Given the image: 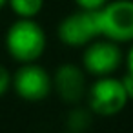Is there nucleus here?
Segmentation results:
<instances>
[{"instance_id":"nucleus-9","label":"nucleus","mask_w":133,"mask_h":133,"mask_svg":"<svg viewBox=\"0 0 133 133\" xmlns=\"http://www.w3.org/2000/svg\"><path fill=\"white\" fill-rule=\"evenodd\" d=\"M109 0H75V4L80 9H89V11H97L100 8H104Z\"/></svg>"},{"instance_id":"nucleus-1","label":"nucleus","mask_w":133,"mask_h":133,"mask_svg":"<svg viewBox=\"0 0 133 133\" xmlns=\"http://www.w3.org/2000/svg\"><path fill=\"white\" fill-rule=\"evenodd\" d=\"M46 31L35 18H18L6 33L8 53L22 64L37 62L46 51Z\"/></svg>"},{"instance_id":"nucleus-8","label":"nucleus","mask_w":133,"mask_h":133,"mask_svg":"<svg viewBox=\"0 0 133 133\" xmlns=\"http://www.w3.org/2000/svg\"><path fill=\"white\" fill-rule=\"evenodd\" d=\"M8 4L18 18H35L44 8V0H8Z\"/></svg>"},{"instance_id":"nucleus-2","label":"nucleus","mask_w":133,"mask_h":133,"mask_svg":"<svg viewBox=\"0 0 133 133\" xmlns=\"http://www.w3.org/2000/svg\"><path fill=\"white\" fill-rule=\"evenodd\" d=\"M97 17L102 38L117 44L133 42V0H109L97 9Z\"/></svg>"},{"instance_id":"nucleus-6","label":"nucleus","mask_w":133,"mask_h":133,"mask_svg":"<svg viewBox=\"0 0 133 133\" xmlns=\"http://www.w3.org/2000/svg\"><path fill=\"white\" fill-rule=\"evenodd\" d=\"M11 84L20 98L29 102H38V100H44L51 93L53 77H49V73L44 68L37 66L35 62H29L18 68Z\"/></svg>"},{"instance_id":"nucleus-5","label":"nucleus","mask_w":133,"mask_h":133,"mask_svg":"<svg viewBox=\"0 0 133 133\" xmlns=\"http://www.w3.org/2000/svg\"><path fill=\"white\" fill-rule=\"evenodd\" d=\"M84 69L95 77L113 75L122 64V51L117 42L108 38H95L89 42L82 55Z\"/></svg>"},{"instance_id":"nucleus-14","label":"nucleus","mask_w":133,"mask_h":133,"mask_svg":"<svg viewBox=\"0 0 133 133\" xmlns=\"http://www.w3.org/2000/svg\"><path fill=\"white\" fill-rule=\"evenodd\" d=\"M68 133H78V131H68Z\"/></svg>"},{"instance_id":"nucleus-3","label":"nucleus","mask_w":133,"mask_h":133,"mask_svg":"<svg viewBox=\"0 0 133 133\" xmlns=\"http://www.w3.org/2000/svg\"><path fill=\"white\" fill-rule=\"evenodd\" d=\"M88 100L93 113L102 117H111L120 113L129 98L122 80L108 75V77H97V80L88 91Z\"/></svg>"},{"instance_id":"nucleus-4","label":"nucleus","mask_w":133,"mask_h":133,"mask_svg":"<svg viewBox=\"0 0 133 133\" xmlns=\"http://www.w3.org/2000/svg\"><path fill=\"white\" fill-rule=\"evenodd\" d=\"M58 38L71 48H86L95 38H100L97 11L80 9L62 18L58 24Z\"/></svg>"},{"instance_id":"nucleus-10","label":"nucleus","mask_w":133,"mask_h":133,"mask_svg":"<svg viewBox=\"0 0 133 133\" xmlns=\"http://www.w3.org/2000/svg\"><path fill=\"white\" fill-rule=\"evenodd\" d=\"M11 80H13V77L9 75V71L0 64V97L8 93V89L11 86Z\"/></svg>"},{"instance_id":"nucleus-13","label":"nucleus","mask_w":133,"mask_h":133,"mask_svg":"<svg viewBox=\"0 0 133 133\" xmlns=\"http://www.w3.org/2000/svg\"><path fill=\"white\" fill-rule=\"evenodd\" d=\"M6 4H8V0H0V9H2V8H4Z\"/></svg>"},{"instance_id":"nucleus-7","label":"nucleus","mask_w":133,"mask_h":133,"mask_svg":"<svg viewBox=\"0 0 133 133\" xmlns=\"http://www.w3.org/2000/svg\"><path fill=\"white\" fill-rule=\"evenodd\" d=\"M53 88L66 102H77L86 95L84 71L75 64H62L53 77Z\"/></svg>"},{"instance_id":"nucleus-12","label":"nucleus","mask_w":133,"mask_h":133,"mask_svg":"<svg viewBox=\"0 0 133 133\" xmlns=\"http://www.w3.org/2000/svg\"><path fill=\"white\" fill-rule=\"evenodd\" d=\"M126 64H128V73L133 75V42H131V48L128 49V55H126Z\"/></svg>"},{"instance_id":"nucleus-11","label":"nucleus","mask_w":133,"mask_h":133,"mask_svg":"<svg viewBox=\"0 0 133 133\" xmlns=\"http://www.w3.org/2000/svg\"><path fill=\"white\" fill-rule=\"evenodd\" d=\"M122 84H124V89L128 93V98L133 100V75L131 73H126L124 78H122Z\"/></svg>"}]
</instances>
